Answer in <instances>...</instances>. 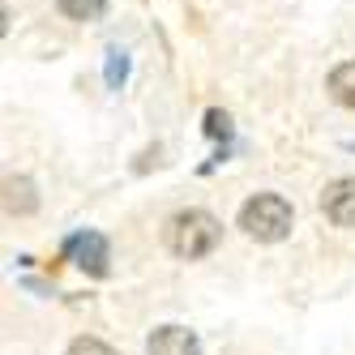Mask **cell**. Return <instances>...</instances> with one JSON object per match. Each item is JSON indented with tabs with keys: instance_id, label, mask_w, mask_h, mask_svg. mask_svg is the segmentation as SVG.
Wrapping results in <instances>:
<instances>
[{
	"instance_id": "6da1fadb",
	"label": "cell",
	"mask_w": 355,
	"mask_h": 355,
	"mask_svg": "<svg viewBox=\"0 0 355 355\" xmlns=\"http://www.w3.org/2000/svg\"><path fill=\"white\" fill-rule=\"evenodd\" d=\"M218 240H223V227L206 210H180L167 223V248L184 261H197V257H206V252H214Z\"/></svg>"
},
{
	"instance_id": "7a4b0ae2",
	"label": "cell",
	"mask_w": 355,
	"mask_h": 355,
	"mask_svg": "<svg viewBox=\"0 0 355 355\" xmlns=\"http://www.w3.org/2000/svg\"><path fill=\"white\" fill-rule=\"evenodd\" d=\"M240 232L248 240H261V244H278L291 232V206L287 197L278 193H257L240 206Z\"/></svg>"
},
{
	"instance_id": "3957f363",
	"label": "cell",
	"mask_w": 355,
	"mask_h": 355,
	"mask_svg": "<svg viewBox=\"0 0 355 355\" xmlns=\"http://www.w3.org/2000/svg\"><path fill=\"white\" fill-rule=\"evenodd\" d=\"M64 252H69V261L78 266V270H86V274H94V278L107 274L112 252H107V240L98 236V232H78V236H69Z\"/></svg>"
},
{
	"instance_id": "277c9868",
	"label": "cell",
	"mask_w": 355,
	"mask_h": 355,
	"mask_svg": "<svg viewBox=\"0 0 355 355\" xmlns=\"http://www.w3.org/2000/svg\"><path fill=\"white\" fill-rule=\"evenodd\" d=\"M321 214L334 223V227H355V180L343 175V180L325 184L321 193Z\"/></svg>"
},
{
	"instance_id": "5b68a950",
	"label": "cell",
	"mask_w": 355,
	"mask_h": 355,
	"mask_svg": "<svg viewBox=\"0 0 355 355\" xmlns=\"http://www.w3.org/2000/svg\"><path fill=\"white\" fill-rule=\"evenodd\" d=\"M146 355H201V343H197L193 329H184V325H163V329L150 334Z\"/></svg>"
},
{
	"instance_id": "8992f818",
	"label": "cell",
	"mask_w": 355,
	"mask_h": 355,
	"mask_svg": "<svg viewBox=\"0 0 355 355\" xmlns=\"http://www.w3.org/2000/svg\"><path fill=\"white\" fill-rule=\"evenodd\" d=\"M5 210L9 214H35L39 210V193L26 175H9L5 180Z\"/></svg>"
},
{
	"instance_id": "52a82bcc",
	"label": "cell",
	"mask_w": 355,
	"mask_h": 355,
	"mask_svg": "<svg viewBox=\"0 0 355 355\" xmlns=\"http://www.w3.org/2000/svg\"><path fill=\"white\" fill-rule=\"evenodd\" d=\"M325 90H329V98H334L338 107L355 112V60H343L334 73H329V78H325Z\"/></svg>"
},
{
	"instance_id": "ba28073f",
	"label": "cell",
	"mask_w": 355,
	"mask_h": 355,
	"mask_svg": "<svg viewBox=\"0 0 355 355\" xmlns=\"http://www.w3.org/2000/svg\"><path fill=\"white\" fill-rule=\"evenodd\" d=\"M56 9L69 21H98L107 13V0H56Z\"/></svg>"
},
{
	"instance_id": "9c48e42d",
	"label": "cell",
	"mask_w": 355,
	"mask_h": 355,
	"mask_svg": "<svg viewBox=\"0 0 355 355\" xmlns=\"http://www.w3.org/2000/svg\"><path fill=\"white\" fill-rule=\"evenodd\" d=\"M103 82L112 90H120L124 82H129V52L124 47H107V64H103Z\"/></svg>"
},
{
	"instance_id": "30bf717a",
	"label": "cell",
	"mask_w": 355,
	"mask_h": 355,
	"mask_svg": "<svg viewBox=\"0 0 355 355\" xmlns=\"http://www.w3.org/2000/svg\"><path fill=\"white\" fill-rule=\"evenodd\" d=\"M206 137L227 141V137H232V116L218 112V107H210V112H206Z\"/></svg>"
},
{
	"instance_id": "8fae6325",
	"label": "cell",
	"mask_w": 355,
	"mask_h": 355,
	"mask_svg": "<svg viewBox=\"0 0 355 355\" xmlns=\"http://www.w3.org/2000/svg\"><path fill=\"white\" fill-rule=\"evenodd\" d=\"M69 355H116V351L107 343H98V338H78L69 347Z\"/></svg>"
}]
</instances>
